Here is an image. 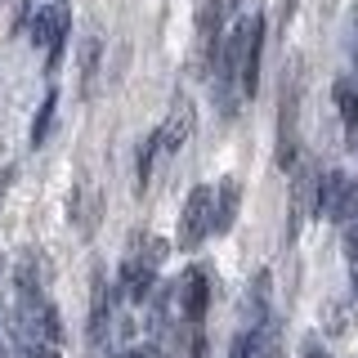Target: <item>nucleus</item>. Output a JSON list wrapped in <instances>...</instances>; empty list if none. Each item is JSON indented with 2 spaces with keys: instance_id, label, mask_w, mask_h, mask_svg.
Instances as JSON below:
<instances>
[{
  "instance_id": "20e7f679",
  "label": "nucleus",
  "mask_w": 358,
  "mask_h": 358,
  "mask_svg": "<svg viewBox=\"0 0 358 358\" xmlns=\"http://www.w3.org/2000/svg\"><path fill=\"white\" fill-rule=\"evenodd\" d=\"M193 126H197V112H193V103H188L184 94H179L171 103V117L162 121V152L175 157L188 139H193Z\"/></svg>"
},
{
  "instance_id": "6ab92c4d",
  "label": "nucleus",
  "mask_w": 358,
  "mask_h": 358,
  "mask_svg": "<svg viewBox=\"0 0 358 358\" xmlns=\"http://www.w3.org/2000/svg\"><path fill=\"white\" fill-rule=\"evenodd\" d=\"M354 291H358V264H354Z\"/></svg>"
},
{
  "instance_id": "2eb2a0df",
  "label": "nucleus",
  "mask_w": 358,
  "mask_h": 358,
  "mask_svg": "<svg viewBox=\"0 0 358 358\" xmlns=\"http://www.w3.org/2000/svg\"><path fill=\"white\" fill-rule=\"evenodd\" d=\"M18 358H59V350L54 345H22Z\"/></svg>"
},
{
  "instance_id": "f3484780",
  "label": "nucleus",
  "mask_w": 358,
  "mask_h": 358,
  "mask_svg": "<svg viewBox=\"0 0 358 358\" xmlns=\"http://www.w3.org/2000/svg\"><path fill=\"white\" fill-rule=\"evenodd\" d=\"M345 251H350V255H354V264H358V220L345 224Z\"/></svg>"
},
{
  "instance_id": "aec40b11",
  "label": "nucleus",
  "mask_w": 358,
  "mask_h": 358,
  "mask_svg": "<svg viewBox=\"0 0 358 358\" xmlns=\"http://www.w3.org/2000/svg\"><path fill=\"white\" fill-rule=\"evenodd\" d=\"M0 358H9V354H5V345H0Z\"/></svg>"
},
{
  "instance_id": "dca6fc26",
  "label": "nucleus",
  "mask_w": 358,
  "mask_h": 358,
  "mask_svg": "<svg viewBox=\"0 0 358 358\" xmlns=\"http://www.w3.org/2000/svg\"><path fill=\"white\" fill-rule=\"evenodd\" d=\"M166 251H171V246H166L162 238H152V242H148V260H143V264H148V268H157V264L166 260Z\"/></svg>"
},
{
  "instance_id": "4468645a",
  "label": "nucleus",
  "mask_w": 358,
  "mask_h": 358,
  "mask_svg": "<svg viewBox=\"0 0 358 358\" xmlns=\"http://www.w3.org/2000/svg\"><path fill=\"white\" fill-rule=\"evenodd\" d=\"M229 358H255V331L251 336H238V341H233V350H229Z\"/></svg>"
},
{
  "instance_id": "a211bd4d",
  "label": "nucleus",
  "mask_w": 358,
  "mask_h": 358,
  "mask_svg": "<svg viewBox=\"0 0 358 358\" xmlns=\"http://www.w3.org/2000/svg\"><path fill=\"white\" fill-rule=\"evenodd\" d=\"M309 358H327V354H322V350H313V354H309Z\"/></svg>"
},
{
  "instance_id": "ddd939ff",
  "label": "nucleus",
  "mask_w": 358,
  "mask_h": 358,
  "mask_svg": "<svg viewBox=\"0 0 358 358\" xmlns=\"http://www.w3.org/2000/svg\"><path fill=\"white\" fill-rule=\"evenodd\" d=\"M54 112H59V94H45L41 108H36V121H31V148H41L45 139H50V126H54Z\"/></svg>"
},
{
  "instance_id": "6e6552de",
  "label": "nucleus",
  "mask_w": 358,
  "mask_h": 358,
  "mask_svg": "<svg viewBox=\"0 0 358 358\" xmlns=\"http://www.w3.org/2000/svg\"><path fill=\"white\" fill-rule=\"evenodd\" d=\"M238 206H242V184H238L233 175L220 179V188H215V233H229V229H233Z\"/></svg>"
},
{
  "instance_id": "f8f14e48",
  "label": "nucleus",
  "mask_w": 358,
  "mask_h": 358,
  "mask_svg": "<svg viewBox=\"0 0 358 358\" xmlns=\"http://www.w3.org/2000/svg\"><path fill=\"white\" fill-rule=\"evenodd\" d=\"M336 108H341V121H345V130H358V90H354V81H336Z\"/></svg>"
},
{
  "instance_id": "39448f33",
  "label": "nucleus",
  "mask_w": 358,
  "mask_h": 358,
  "mask_svg": "<svg viewBox=\"0 0 358 358\" xmlns=\"http://www.w3.org/2000/svg\"><path fill=\"white\" fill-rule=\"evenodd\" d=\"M175 296H179V309H184V318H188V322H201V313H206V300H210L206 268H188Z\"/></svg>"
},
{
  "instance_id": "9b49d317",
  "label": "nucleus",
  "mask_w": 358,
  "mask_h": 358,
  "mask_svg": "<svg viewBox=\"0 0 358 358\" xmlns=\"http://www.w3.org/2000/svg\"><path fill=\"white\" fill-rule=\"evenodd\" d=\"M162 152V130H152V134H143V143H139V157H134V179H139V193L148 188V179H152V157Z\"/></svg>"
},
{
  "instance_id": "f257e3e1",
  "label": "nucleus",
  "mask_w": 358,
  "mask_h": 358,
  "mask_svg": "<svg viewBox=\"0 0 358 358\" xmlns=\"http://www.w3.org/2000/svg\"><path fill=\"white\" fill-rule=\"evenodd\" d=\"M18 336H22V345H59L63 341L59 309L50 300H41L36 291H27L18 305Z\"/></svg>"
},
{
  "instance_id": "7ed1b4c3",
  "label": "nucleus",
  "mask_w": 358,
  "mask_h": 358,
  "mask_svg": "<svg viewBox=\"0 0 358 358\" xmlns=\"http://www.w3.org/2000/svg\"><path fill=\"white\" fill-rule=\"evenodd\" d=\"M296 112H300V67L282 81V112H278V166L296 171Z\"/></svg>"
},
{
  "instance_id": "f03ea898",
  "label": "nucleus",
  "mask_w": 358,
  "mask_h": 358,
  "mask_svg": "<svg viewBox=\"0 0 358 358\" xmlns=\"http://www.w3.org/2000/svg\"><path fill=\"white\" fill-rule=\"evenodd\" d=\"M206 233H215V193L201 184L188 193L184 215H179V251H197Z\"/></svg>"
},
{
  "instance_id": "9d476101",
  "label": "nucleus",
  "mask_w": 358,
  "mask_h": 358,
  "mask_svg": "<svg viewBox=\"0 0 358 358\" xmlns=\"http://www.w3.org/2000/svg\"><path fill=\"white\" fill-rule=\"evenodd\" d=\"M99 59H103V41L90 31V36L81 41V94L85 99L94 94V85H99Z\"/></svg>"
},
{
  "instance_id": "0eeeda50",
  "label": "nucleus",
  "mask_w": 358,
  "mask_h": 358,
  "mask_svg": "<svg viewBox=\"0 0 358 358\" xmlns=\"http://www.w3.org/2000/svg\"><path fill=\"white\" fill-rule=\"evenodd\" d=\"M318 210V179H313V171L309 166H300L296 171V184H291V238L300 233V220H305V210Z\"/></svg>"
},
{
  "instance_id": "1a4fd4ad",
  "label": "nucleus",
  "mask_w": 358,
  "mask_h": 358,
  "mask_svg": "<svg viewBox=\"0 0 358 358\" xmlns=\"http://www.w3.org/2000/svg\"><path fill=\"white\" fill-rule=\"evenodd\" d=\"M112 305V291L103 282V273H94V291H90V345H103V331H108V309Z\"/></svg>"
},
{
  "instance_id": "423d86ee",
  "label": "nucleus",
  "mask_w": 358,
  "mask_h": 358,
  "mask_svg": "<svg viewBox=\"0 0 358 358\" xmlns=\"http://www.w3.org/2000/svg\"><path fill=\"white\" fill-rule=\"evenodd\" d=\"M260 54H264V18L251 14V41H246V59H242V94L255 99V90H260Z\"/></svg>"
}]
</instances>
